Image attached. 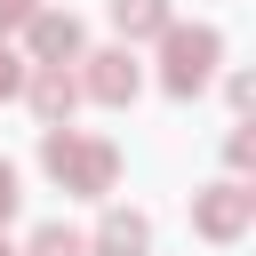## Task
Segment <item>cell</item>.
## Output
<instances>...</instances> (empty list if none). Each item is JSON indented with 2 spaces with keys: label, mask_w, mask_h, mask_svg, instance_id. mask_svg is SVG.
Returning a JSON list of instances; mask_svg holds the SVG:
<instances>
[{
  "label": "cell",
  "mask_w": 256,
  "mask_h": 256,
  "mask_svg": "<svg viewBox=\"0 0 256 256\" xmlns=\"http://www.w3.org/2000/svg\"><path fill=\"white\" fill-rule=\"evenodd\" d=\"M88 88H96L104 104H128V96H136V56H128V48H112V56H96V72H88Z\"/></svg>",
  "instance_id": "4"
},
{
  "label": "cell",
  "mask_w": 256,
  "mask_h": 256,
  "mask_svg": "<svg viewBox=\"0 0 256 256\" xmlns=\"http://www.w3.org/2000/svg\"><path fill=\"white\" fill-rule=\"evenodd\" d=\"M8 24H32V0H0V32Z\"/></svg>",
  "instance_id": "12"
},
{
  "label": "cell",
  "mask_w": 256,
  "mask_h": 256,
  "mask_svg": "<svg viewBox=\"0 0 256 256\" xmlns=\"http://www.w3.org/2000/svg\"><path fill=\"white\" fill-rule=\"evenodd\" d=\"M32 104H40L48 120H64V112H72V80H64V64H40V80H32Z\"/></svg>",
  "instance_id": "7"
},
{
  "label": "cell",
  "mask_w": 256,
  "mask_h": 256,
  "mask_svg": "<svg viewBox=\"0 0 256 256\" xmlns=\"http://www.w3.org/2000/svg\"><path fill=\"white\" fill-rule=\"evenodd\" d=\"M232 96H240V112H256V72H240V80H232Z\"/></svg>",
  "instance_id": "13"
},
{
  "label": "cell",
  "mask_w": 256,
  "mask_h": 256,
  "mask_svg": "<svg viewBox=\"0 0 256 256\" xmlns=\"http://www.w3.org/2000/svg\"><path fill=\"white\" fill-rule=\"evenodd\" d=\"M32 256H88V240L64 232V224H40V232H32Z\"/></svg>",
  "instance_id": "9"
},
{
  "label": "cell",
  "mask_w": 256,
  "mask_h": 256,
  "mask_svg": "<svg viewBox=\"0 0 256 256\" xmlns=\"http://www.w3.org/2000/svg\"><path fill=\"white\" fill-rule=\"evenodd\" d=\"M16 80H24V64H16V56H8V48H0V96H8V88H16Z\"/></svg>",
  "instance_id": "14"
},
{
  "label": "cell",
  "mask_w": 256,
  "mask_h": 256,
  "mask_svg": "<svg viewBox=\"0 0 256 256\" xmlns=\"http://www.w3.org/2000/svg\"><path fill=\"white\" fill-rule=\"evenodd\" d=\"M248 216H256V184H248Z\"/></svg>",
  "instance_id": "15"
},
{
  "label": "cell",
  "mask_w": 256,
  "mask_h": 256,
  "mask_svg": "<svg viewBox=\"0 0 256 256\" xmlns=\"http://www.w3.org/2000/svg\"><path fill=\"white\" fill-rule=\"evenodd\" d=\"M240 224H248V192H240V184H216V192H200V232H208V240H232Z\"/></svg>",
  "instance_id": "3"
},
{
  "label": "cell",
  "mask_w": 256,
  "mask_h": 256,
  "mask_svg": "<svg viewBox=\"0 0 256 256\" xmlns=\"http://www.w3.org/2000/svg\"><path fill=\"white\" fill-rule=\"evenodd\" d=\"M32 48L56 64V56H72V48H80V24H72V16H32Z\"/></svg>",
  "instance_id": "6"
},
{
  "label": "cell",
  "mask_w": 256,
  "mask_h": 256,
  "mask_svg": "<svg viewBox=\"0 0 256 256\" xmlns=\"http://www.w3.org/2000/svg\"><path fill=\"white\" fill-rule=\"evenodd\" d=\"M8 216H16V168L0 160V224H8Z\"/></svg>",
  "instance_id": "10"
},
{
  "label": "cell",
  "mask_w": 256,
  "mask_h": 256,
  "mask_svg": "<svg viewBox=\"0 0 256 256\" xmlns=\"http://www.w3.org/2000/svg\"><path fill=\"white\" fill-rule=\"evenodd\" d=\"M232 160H240V168H256V128H240V136H232Z\"/></svg>",
  "instance_id": "11"
},
{
  "label": "cell",
  "mask_w": 256,
  "mask_h": 256,
  "mask_svg": "<svg viewBox=\"0 0 256 256\" xmlns=\"http://www.w3.org/2000/svg\"><path fill=\"white\" fill-rule=\"evenodd\" d=\"M48 176L64 192H104L112 184V144H80L72 128H56L48 136Z\"/></svg>",
  "instance_id": "1"
},
{
  "label": "cell",
  "mask_w": 256,
  "mask_h": 256,
  "mask_svg": "<svg viewBox=\"0 0 256 256\" xmlns=\"http://www.w3.org/2000/svg\"><path fill=\"white\" fill-rule=\"evenodd\" d=\"M144 216H128V208H112L104 216V232H96V256H144Z\"/></svg>",
  "instance_id": "5"
},
{
  "label": "cell",
  "mask_w": 256,
  "mask_h": 256,
  "mask_svg": "<svg viewBox=\"0 0 256 256\" xmlns=\"http://www.w3.org/2000/svg\"><path fill=\"white\" fill-rule=\"evenodd\" d=\"M112 24L120 32H168V8L160 0H112Z\"/></svg>",
  "instance_id": "8"
},
{
  "label": "cell",
  "mask_w": 256,
  "mask_h": 256,
  "mask_svg": "<svg viewBox=\"0 0 256 256\" xmlns=\"http://www.w3.org/2000/svg\"><path fill=\"white\" fill-rule=\"evenodd\" d=\"M0 256H16V248H8V240H0Z\"/></svg>",
  "instance_id": "16"
},
{
  "label": "cell",
  "mask_w": 256,
  "mask_h": 256,
  "mask_svg": "<svg viewBox=\"0 0 256 256\" xmlns=\"http://www.w3.org/2000/svg\"><path fill=\"white\" fill-rule=\"evenodd\" d=\"M208 64H216V32H184V24H168V88L176 96H192L200 80H208Z\"/></svg>",
  "instance_id": "2"
}]
</instances>
